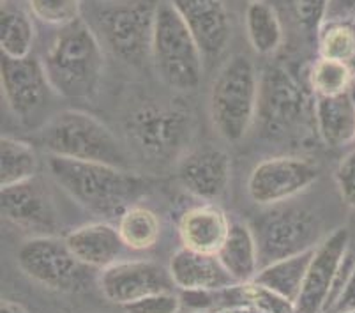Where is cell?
Returning a JSON list of instances; mask_svg holds the SVG:
<instances>
[{
  "label": "cell",
  "instance_id": "24",
  "mask_svg": "<svg viewBox=\"0 0 355 313\" xmlns=\"http://www.w3.org/2000/svg\"><path fill=\"white\" fill-rule=\"evenodd\" d=\"M248 41L258 55H274L285 41L276 9L266 0H251L244 16Z\"/></svg>",
  "mask_w": 355,
  "mask_h": 313
},
{
  "label": "cell",
  "instance_id": "39",
  "mask_svg": "<svg viewBox=\"0 0 355 313\" xmlns=\"http://www.w3.org/2000/svg\"><path fill=\"white\" fill-rule=\"evenodd\" d=\"M103 2H115V0H103Z\"/></svg>",
  "mask_w": 355,
  "mask_h": 313
},
{
  "label": "cell",
  "instance_id": "9",
  "mask_svg": "<svg viewBox=\"0 0 355 313\" xmlns=\"http://www.w3.org/2000/svg\"><path fill=\"white\" fill-rule=\"evenodd\" d=\"M18 266L35 283L57 292H80L92 282V271L80 262L57 235H34L16 255Z\"/></svg>",
  "mask_w": 355,
  "mask_h": 313
},
{
  "label": "cell",
  "instance_id": "3",
  "mask_svg": "<svg viewBox=\"0 0 355 313\" xmlns=\"http://www.w3.org/2000/svg\"><path fill=\"white\" fill-rule=\"evenodd\" d=\"M269 140L302 138L315 126V94L283 66H267L260 73L257 121Z\"/></svg>",
  "mask_w": 355,
  "mask_h": 313
},
{
  "label": "cell",
  "instance_id": "12",
  "mask_svg": "<svg viewBox=\"0 0 355 313\" xmlns=\"http://www.w3.org/2000/svg\"><path fill=\"white\" fill-rule=\"evenodd\" d=\"M0 82L9 110L21 122H31L37 117L53 92L43 62L32 55L24 59H11L2 55Z\"/></svg>",
  "mask_w": 355,
  "mask_h": 313
},
{
  "label": "cell",
  "instance_id": "11",
  "mask_svg": "<svg viewBox=\"0 0 355 313\" xmlns=\"http://www.w3.org/2000/svg\"><path fill=\"white\" fill-rule=\"evenodd\" d=\"M320 177V167L297 154L270 156L254 164L248 177V195L257 205L274 208L288 204Z\"/></svg>",
  "mask_w": 355,
  "mask_h": 313
},
{
  "label": "cell",
  "instance_id": "27",
  "mask_svg": "<svg viewBox=\"0 0 355 313\" xmlns=\"http://www.w3.org/2000/svg\"><path fill=\"white\" fill-rule=\"evenodd\" d=\"M34 24L21 9L2 8L0 15V48L2 55L11 59L28 57L34 46Z\"/></svg>",
  "mask_w": 355,
  "mask_h": 313
},
{
  "label": "cell",
  "instance_id": "22",
  "mask_svg": "<svg viewBox=\"0 0 355 313\" xmlns=\"http://www.w3.org/2000/svg\"><path fill=\"white\" fill-rule=\"evenodd\" d=\"M218 259L237 283H250L260 271L258 244L250 225L234 221L227 241L218 251Z\"/></svg>",
  "mask_w": 355,
  "mask_h": 313
},
{
  "label": "cell",
  "instance_id": "29",
  "mask_svg": "<svg viewBox=\"0 0 355 313\" xmlns=\"http://www.w3.org/2000/svg\"><path fill=\"white\" fill-rule=\"evenodd\" d=\"M316 44L320 57L350 64L355 73V18L325 22Z\"/></svg>",
  "mask_w": 355,
  "mask_h": 313
},
{
  "label": "cell",
  "instance_id": "31",
  "mask_svg": "<svg viewBox=\"0 0 355 313\" xmlns=\"http://www.w3.org/2000/svg\"><path fill=\"white\" fill-rule=\"evenodd\" d=\"M329 2L331 0H293V12L308 40H318V34L327 22Z\"/></svg>",
  "mask_w": 355,
  "mask_h": 313
},
{
  "label": "cell",
  "instance_id": "35",
  "mask_svg": "<svg viewBox=\"0 0 355 313\" xmlns=\"http://www.w3.org/2000/svg\"><path fill=\"white\" fill-rule=\"evenodd\" d=\"M348 310H355V267L352 271L350 280H348L347 287H345L343 294H341V298L338 299V303L331 310V313L348 312Z\"/></svg>",
  "mask_w": 355,
  "mask_h": 313
},
{
  "label": "cell",
  "instance_id": "38",
  "mask_svg": "<svg viewBox=\"0 0 355 313\" xmlns=\"http://www.w3.org/2000/svg\"><path fill=\"white\" fill-rule=\"evenodd\" d=\"M340 313H355V310H348V312H340Z\"/></svg>",
  "mask_w": 355,
  "mask_h": 313
},
{
  "label": "cell",
  "instance_id": "33",
  "mask_svg": "<svg viewBox=\"0 0 355 313\" xmlns=\"http://www.w3.org/2000/svg\"><path fill=\"white\" fill-rule=\"evenodd\" d=\"M334 179L341 200L348 208H355V147L341 158L336 167Z\"/></svg>",
  "mask_w": 355,
  "mask_h": 313
},
{
  "label": "cell",
  "instance_id": "8",
  "mask_svg": "<svg viewBox=\"0 0 355 313\" xmlns=\"http://www.w3.org/2000/svg\"><path fill=\"white\" fill-rule=\"evenodd\" d=\"M260 255V269L276 260L313 250L320 243V227L311 211L293 205L267 208L251 225Z\"/></svg>",
  "mask_w": 355,
  "mask_h": 313
},
{
  "label": "cell",
  "instance_id": "36",
  "mask_svg": "<svg viewBox=\"0 0 355 313\" xmlns=\"http://www.w3.org/2000/svg\"><path fill=\"white\" fill-rule=\"evenodd\" d=\"M0 313H31V312H28L24 305H20V303L11 301V299H2Z\"/></svg>",
  "mask_w": 355,
  "mask_h": 313
},
{
  "label": "cell",
  "instance_id": "5",
  "mask_svg": "<svg viewBox=\"0 0 355 313\" xmlns=\"http://www.w3.org/2000/svg\"><path fill=\"white\" fill-rule=\"evenodd\" d=\"M260 75L246 55H234L219 69L209 98L212 126L223 140L235 144L257 121Z\"/></svg>",
  "mask_w": 355,
  "mask_h": 313
},
{
  "label": "cell",
  "instance_id": "17",
  "mask_svg": "<svg viewBox=\"0 0 355 313\" xmlns=\"http://www.w3.org/2000/svg\"><path fill=\"white\" fill-rule=\"evenodd\" d=\"M198 43L203 59H218L232 37L230 11L225 0H168Z\"/></svg>",
  "mask_w": 355,
  "mask_h": 313
},
{
  "label": "cell",
  "instance_id": "25",
  "mask_svg": "<svg viewBox=\"0 0 355 313\" xmlns=\"http://www.w3.org/2000/svg\"><path fill=\"white\" fill-rule=\"evenodd\" d=\"M40 158L34 145L20 138L2 135L0 138V184L2 188L37 177Z\"/></svg>",
  "mask_w": 355,
  "mask_h": 313
},
{
  "label": "cell",
  "instance_id": "10",
  "mask_svg": "<svg viewBox=\"0 0 355 313\" xmlns=\"http://www.w3.org/2000/svg\"><path fill=\"white\" fill-rule=\"evenodd\" d=\"M128 138L141 154L156 161H170L191 138V119L172 106L144 105L125 119Z\"/></svg>",
  "mask_w": 355,
  "mask_h": 313
},
{
  "label": "cell",
  "instance_id": "34",
  "mask_svg": "<svg viewBox=\"0 0 355 313\" xmlns=\"http://www.w3.org/2000/svg\"><path fill=\"white\" fill-rule=\"evenodd\" d=\"M355 18V0H331L329 2L327 22L350 20Z\"/></svg>",
  "mask_w": 355,
  "mask_h": 313
},
{
  "label": "cell",
  "instance_id": "28",
  "mask_svg": "<svg viewBox=\"0 0 355 313\" xmlns=\"http://www.w3.org/2000/svg\"><path fill=\"white\" fill-rule=\"evenodd\" d=\"M355 73L350 64L318 57L308 71V87L315 98H331L352 90Z\"/></svg>",
  "mask_w": 355,
  "mask_h": 313
},
{
  "label": "cell",
  "instance_id": "32",
  "mask_svg": "<svg viewBox=\"0 0 355 313\" xmlns=\"http://www.w3.org/2000/svg\"><path fill=\"white\" fill-rule=\"evenodd\" d=\"M125 313H179L182 310V299L175 290L150 294L135 303L122 306Z\"/></svg>",
  "mask_w": 355,
  "mask_h": 313
},
{
  "label": "cell",
  "instance_id": "14",
  "mask_svg": "<svg viewBox=\"0 0 355 313\" xmlns=\"http://www.w3.org/2000/svg\"><path fill=\"white\" fill-rule=\"evenodd\" d=\"M350 244V234L347 228L331 232L316 244L306 273L304 287L295 303L297 313H325L336 273Z\"/></svg>",
  "mask_w": 355,
  "mask_h": 313
},
{
  "label": "cell",
  "instance_id": "26",
  "mask_svg": "<svg viewBox=\"0 0 355 313\" xmlns=\"http://www.w3.org/2000/svg\"><path fill=\"white\" fill-rule=\"evenodd\" d=\"M119 234L128 250L145 251L156 246L161 237V219L147 205L135 204L117 221Z\"/></svg>",
  "mask_w": 355,
  "mask_h": 313
},
{
  "label": "cell",
  "instance_id": "20",
  "mask_svg": "<svg viewBox=\"0 0 355 313\" xmlns=\"http://www.w3.org/2000/svg\"><path fill=\"white\" fill-rule=\"evenodd\" d=\"M170 276L179 290H219L235 285L218 255L180 248L170 260Z\"/></svg>",
  "mask_w": 355,
  "mask_h": 313
},
{
  "label": "cell",
  "instance_id": "23",
  "mask_svg": "<svg viewBox=\"0 0 355 313\" xmlns=\"http://www.w3.org/2000/svg\"><path fill=\"white\" fill-rule=\"evenodd\" d=\"M315 248L261 267L253 282L272 290L274 294L295 305L302 292V287H304L306 273H308Z\"/></svg>",
  "mask_w": 355,
  "mask_h": 313
},
{
  "label": "cell",
  "instance_id": "13",
  "mask_svg": "<svg viewBox=\"0 0 355 313\" xmlns=\"http://www.w3.org/2000/svg\"><path fill=\"white\" fill-rule=\"evenodd\" d=\"M99 289L110 303L125 306L150 294L175 290L170 271L153 260H119L99 274Z\"/></svg>",
  "mask_w": 355,
  "mask_h": 313
},
{
  "label": "cell",
  "instance_id": "6",
  "mask_svg": "<svg viewBox=\"0 0 355 313\" xmlns=\"http://www.w3.org/2000/svg\"><path fill=\"white\" fill-rule=\"evenodd\" d=\"M150 59L159 78L175 90H195L202 82L203 53L177 9L163 0L157 9Z\"/></svg>",
  "mask_w": 355,
  "mask_h": 313
},
{
  "label": "cell",
  "instance_id": "1",
  "mask_svg": "<svg viewBox=\"0 0 355 313\" xmlns=\"http://www.w3.org/2000/svg\"><path fill=\"white\" fill-rule=\"evenodd\" d=\"M48 170L74 202L105 219L121 218L150 189V183L140 174L105 163L50 156Z\"/></svg>",
  "mask_w": 355,
  "mask_h": 313
},
{
  "label": "cell",
  "instance_id": "2",
  "mask_svg": "<svg viewBox=\"0 0 355 313\" xmlns=\"http://www.w3.org/2000/svg\"><path fill=\"white\" fill-rule=\"evenodd\" d=\"M41 62L55 94L71 101L94 98L105 73L101 43L83 20L59 28Z\"/></svg>",
  "mask_w": 355,
  "mask_h": 313
},
{
  "label": "cell",
  "instance_id": "21",
  "mask_svg": "<svg viewBox=\"0 0 355 313\" xmlns=\"http://www.w3.org/2000/svg\"><path fill=\"white\" fill-rule=\"evenodd\" d=\"M316 135L327 147L340 149L355 142V98L348 90L331 98H315Z\"/></svg>",
  "mask_w": 355,
  "mask_h": 313
},
{
  "label": "cell",
  "instance_id": "19",
  "mask_svg": "<svg viewBox=\"0 0 355 313\" xmlns=\"http://www.w3.org/2000/svg\"><path fill=\"white\" fill-rule=\"evenodd\" d=\"M64 239L80 262L99 271L119 262V257L125 248L119 228L108 221H94L76 227L67 232Z\"/></svg>",
  "mask_w": 355,
  "mask_h": 313
},
{
  "label": "cell",
  "instance_id": "15",
  "mask_svg": "<svg viewBox=\"0 0 355 313\" xmlns=\"http://www.w3.org/2000/svg\"><path fill=\"white\" fill-rule=\"evenodd\" d=\"M2 214L8 221L35 235H55L59 227L53 200L44 183L37 177L6 186L0 193Z\"/></svg>",
  "mask_w": 355,
  "mask_h": 313
},
{
  "label": "cell",
  "instance_id": "4",
  "mask_svg": "<svg viewBox=\"0 0 355 313\" xmlns=\"http://www.w3.org/2000/svg\"><path fill=\"white\" fill-rule=\"evenodd\" d=\"M37 140L50 156L131 169L128 153L108 126L82 110L53 115L44 122Z\"/></svg>",
  "mask_w": 355,
  "mask_h": 313
},
{
  "label": "cell",
  "instance_id": "16",
  "mask_svg": "<svg viewBox=\"0 0 355 313\" xmlns=\"http://www.w3.org/2000/svg\"><path fill=\"white\" fill-rule=\"evenodd\" d=\"M177 179L196 198L216 202L230 186L232 158L218 147H200L179 161Z\"/></svg>",
  "mask_w": 355,
  "mask_h": 313
},
{
  "label": "cell",
  "instance_id": "18",
  "mask_svg": "<svg viewBox=\"0 0 355 313\" xmlns=\"http://www.w3.org/2000/svg\"><path fill=\"white\" fill-rule=\"evenodd\" d=\"M232 221L216 202H205L184 211L179 219V237L184 248L218 255L227 241Z\"/></svg>",
  "mask_w": 355,
  "mask_h": 313
},
{
  "label": "cell",
  "instance_id": "7",
  "mask_svg": "<svg viewBox=\"0 0 355 313\" xmlns=\"http://www.w3.org/2000/svg\"><path fill=\"white\" fill-rule=\"evenodd\" d=\"M163 0H115L98 15L103 40L119 59L140 66L150 57L157 9Z\"/></svg>",
  "mask_w": 355,
  "mask_h": 313
},
{
  "label": "cell",
  "instance_id": "40",
  "mask_svg": "<svg viewBox=\"0 0 355 313\" xmlns=\"http://www.w3.org/2000/svg\"><path fill=\"white\" fill-rule=\"evenodd\" d=\"M2 4H4V0H2Z\"/></svg>",
  "mask_w": 355,
  "mask_h": 313
},
{
  "label": "cell",
  "instance_id": "30",
  "mask_svg": "<svg viewBox=\"0 0 355 313\" xmlns=\"http://www.w3.org/2000/svg\"><path fill=\"white\" fill-rule=\"evenodd\" d=\"M32 15L46 25L66 27L82 20V0H27Z\"/></svg>",
  "mask_w": 355,
  "mask_h": 313
},
{
  "label": "cell",
  "instance_id": "37",
  "mask_svg": "<svg viewBox=\"0 0 355 313\" xmlns=\"http://www.w3.org/2000/svg\"><path fill=\"white\" fill-rule=\"evenodd\" d=\"M188 313H214V312H188Z\"/></svg>",
  "mask_w": 355,
  "mask_h": 313
}]
</instances>
